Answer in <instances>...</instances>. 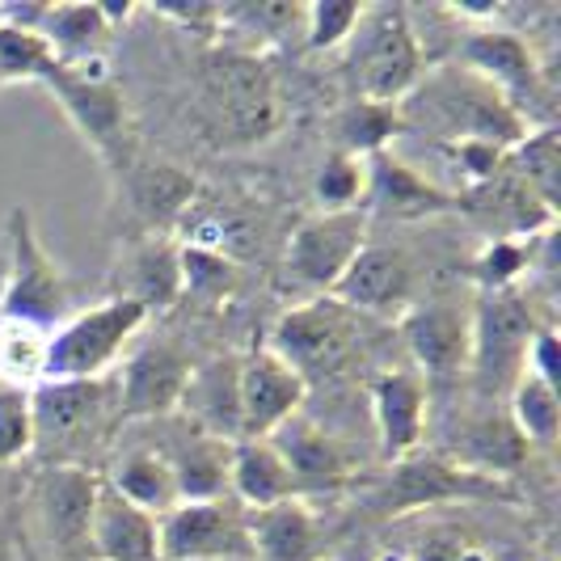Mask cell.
<instances>
[{
    "mask_svg": "<svg viewBox=\"0 0 561 561\" xmlns=\"http://www.w3.org/2000/svg\"><path fill=\"white\" fill-rule=\"evenodd\" d=\"M161 561H237L253 558L250 511L237 499L178 503L157 515Z\"/></svg>",
    "mask_w": 561,
    "mask_h": 561,
    "instance_id": "cell-11",
    "label": "cell"
},
{
    "mask_svg": "<svg viewBox=\"0 0 561 561\" xmlns=\"http://www.w3.org/2000/svg\"><path fill=\"white\" fill-rule=\"evenodd\" d=\"M191 359L173 342H148L118 367V414L123 419H165L178 410L191 380Z\"/></svg>",
    "mask_w": 561,
    "mask_h": 561,
    "instance_id": "cell-16",
    "label": "cell"
},
{
    "mask_svg": "<svg viewBox=\"0 0 561 561\" xmlns=\"http://www.w3.org/2000/svg\"><path fill=\"white\" fill-rule=\"evenodd\" d=\"M123 503L140 506L144 515H165L169 506H178V485H173V469L161 456V448H127L114 460L111 478H102Z\"/></svg>",
    "mask_w": 561,
    "mask_h": 561,
    "instance_id": "cell-29",
    "label": "cell"
},
{
    "mask_svg": "<svg viewBox=\"0 0 561 561\" xmlns=\"http://www.w3.org/2000/svg\"><path fill=\"white\" fill-rule=\"evenodd\" d=\"M364 18V4L355 0H317V4H305V34H309L312 51H337L351 30L359 26Z\"/></svg>",
    "mask_w": 561,
    "mask_h": 561,
    "instance_id": "cell-39",
    "label": "cell"
},
{
    "mask_svg": "<svg viewBox=\"0 0 561 561\" xmlns=\"http://www.w3.org/2000/svg\"><path fill=\"white\" fill-rule=\"evenodd\" d=\"M9 275L0 291V317H22L47 330V321H59L68 312V275L47 245L38 241V228L26 207L9 211Z\"/></svg>",
    "mask_w": 561,
    "mask_h": 561,
    "instance_id": "cell-9",
    "label": "cell"
},
{
    "mask_svg": "<svg viewBox=\"0 0 561 561\" xmlns=\"http://www.w3.org/2000/svg\"><path fill=\"white\" fill-rule=\"evenodd\" d=\"M503 173L524 182L545 203H553L558 198V131L540 127V131H528L515 148H506Z\"/></svg>",
    "mask_w": 561,
    "mask_h": 561,
    "instance_id": "cell-34",
    "label": "cell"
},
{
    "mask_svg": "<svg viewBox=\"0 0 561 561\" xmlns=\"http://www.w3.org/2000/svg\"><path fill=\"white\" fill-rule=\"evenodd\" d=\"M401 561H490V558H485V549H481L478 540H469V536L460 533H439L431 536L422 549H414V553H401Z\"/></svg>",
    "mask_w": 561,
    "mask_h": 561,
    "instance_id": "cell-41",
    "label": "cell"
},
{
    "mask_svg": "<svg viewBox=\"0 0 561 561\" xmlns=\"http://www.w3.org/2000/svg\"><path fill=\"white\" fill-rule=\"evenodd\" d=\"M364 186H367V169L359 157H346V152H334L321 173H317V203L321 211H346V207H359L364 203Z\"/></svg>",
    "mask_w": 561,
    "mask_h": 561,
    "instance_id": "cell-38",
    "label": "cell"
},
{
    "mask_svg": "<svg viewBox=\"0 0 561 561\" xmlns=\"http://www.w3.org/2000/svg\"><path fill=\"white\" fill-rule=\"evenodd\" d=\"M4 275H9V262L0 257V291H4Z\"/></svg>",
    "mask_w": 561,
    "mask_h": 561,
    "instance_id": "cell-43",
    "label": "cell"
},
{
    "mask_svg": "<svg viewBox=\"0 0 561 561\" xmlns=\"http://www.w3.org/2000/svg\"><path fill=\"white\" fill-rule=\"evenodd\" d=\"M405 351L414 359L422 385H451L469 371V342H473V305H460L448 296L419 300L401 321Z\"/></svg>",
    "mask_w": 561,
    "mask_h": 561,
    "instance_id": "cell-13",
    "label": "cell"
},
{
    "mask_svg": "<svg viewBox=\"0 0 561 561\" xmlns=\"http://www.w3.org/2000/svg\"><path fill=\"white\" fill-rule=\"evenodd\" d=\"M123 300H136L148 317L165 312L182 300V262H178V241L169 237H148L123 262Z\"/></svg>",
    "mask_w": 561,
    "mask_h": 561,
    "instance_id": "cell-26",
    "label": "cell"
},
{
    "mask_svg": "<svg viewBox=\"0 0 561 561\" xmlns=\"http://www.w3.org/2000/svg\"><path fill=\"white\" fill-rule=\"evenodd\" d=\"M148 325V312L136 300L114 296L98 309L77 312L47 342V380H93L106 376L114 359L131 346V337Z\"/></svg>",
    "mask_w": 561,
    "mask_h": 561,
    "instance_id": "cell-7",
    "label": "cell"
},
{
    "mask_svg": "<svg viewBox=\"0 0 561 561\" xmlns=\"http://www.w3.org/2000/svg\"><path fill=\"white\" fill-rule=\"evenodd\" d=\"M250 549L262 561H321V528L305 499L250 511Z\"/></svg>",
    "mask_w": 561,
    "mask_h": 561,
    "instance_id": "cell-25",
    "label": "cell"
},
{
    "mask_svg": "<svg viewBox=\"0 0 561 561\" xmlns=\"http://www.w3.org/2000/svg\"><path fill=\"white\" fill-rule=\"evenodd\" d=\"M173 469L178 503H211V499H232L228 494V465H232V444L198 431L191 422H173L165 444H157Z\"/></svg>",
    "mask_w": 561,
    "mask_h": 561,
    "instance_id": "cell-20",
    "label": "cell"
},
{
    "mask_svg": "<svg viewBox=\"0 0 561 561\" xmlns=\"http://www.w3.org/2000/svg\"><path fill=\"white\" fill-rule=\"evenodd\" d=\"M367 186H364V207L367 216H385V220H426L456 207V191H444L439 182H431L426 173L401 161L393 148L371 152L364 161Z\"/></svg>",
    "mask_w": 561,
    "mask_h": 561,
    "instance_id": "cell-17",
    "label": "cell"
},
{
    "mask_svg": "<svg viewBox=\"0 0 561 561\" xmlns=\"http://www.w3.org/2000/svg\"><path fill=\"white\" fill-rule=\"evenodd\" d=\"M203 102L216 118V127L228 131V140L253 144L271 140L283 123V102L275 72L262 64L257 51H232L211 47L203 56Z\"/></svg>",
    "mask_w": 561,
    "mask_h": 561,
    "instance_id": "cell-4",
    "label": "cell"
},
{
    "mask_svg": "<svg viewBox=\"0 0 561 561\" xmlns=\"http://www.w3.org/2000/svg\"><path fill=\"white\" fill-rule=\"evenodd\" d=\"M102 478L84 465H51L38 481V515L64 561L89 558V528L98 511Z\"/></svg>",
    "mask_w": 561,
    "mask_h": 561,
    "instance_id": "cell-15",
    "label": "cell"
},
{
    "mask_svg": "<svg viewBox=\"0 0 561 561\" xmlns=\"http://www.w3.org/2000/svg\"><path fill=\"white\" fill-rule=\"evenodd\" d=\"M460 64L469 72H478L481 81L494 84L511 106H519L524 98L540 102V93H545L536 56L528 51V43L519 34H511V30H473L460 43Z\"/></svg>",
    "mask_w": 561,
    "mask_h": 561,
    "instance_id": "cell-23",
    "label": "cell"
},
{
    "mask_svg": "<svg viewBox=\"0 0 561 561\" xmlns=\"http://www.w3.org/2000/svg\"><path fill=\"white\" fill-rule=\"evenodd\" d=\"M533 456L528 439L511 426L506 414H485L478 419L469 431H465V448H460V465L465 469H478V473H490V478H511L515 469H524V460Z\"/></svg>",
    "mask_w": 561,
    "mask_h": 561,
    "instance_id": "cell-30",
    "label": "cell"
},
{
    "mask_svg": "<svg viewBox=\"0 0 561 561\" xmlns=\"http://www.w3.org/2000/svg\"><path fill=\"white\" fill-rule=\"evenodd\" d=\"M228 494L245 511H262V506L291 503L296 485L275 451L271 439H237L232 444V465H228Z\"/></svg>",
    "mask_w": 561,
    "mask_h": 561,
    "instance_id": "cell-27",
    "label": "cell"
},
{
    "mask_svg": "<svg viewBox=\"0 0 561 561\" xmlns=\"http://www.w3.org/2000/svg\"><path fill=\"white\" fill-rule=\"evenodd\" d=\"M330 561H371V553L367 549H346V553H334Z\"/></svg>",
    "mask_w": 561,
    "mask_h": 561,
    "instance_id": "cell-42",
    "label": "cell"
},
{
    "mask_svg": "<svg viewBox=\"0 0 561 561\" xmlns=\"http://www.w3.org/2000/svg\"><path fill=\"white\" fill-rule=\"evenodd\" d=\"M397 131H401V111H397V106L359 102V98L337 114V123H334L337 152L359 157V161H367L371 152H385Z\"/></svg>",
    "mask_w": 561,
    "mask_h": 561,
    "instance_id": "cell-33",
    "label": "cell"
},
{
    "mask_svg": "<svg viewBox=\"0 0 561 561\" xmlns=\"http://www.w3.org/2000/svg\"><path fill=\"white\" fill-rule=\"evenodd\" d=\"M414 111H426L451 144H485V148H515L528 136V118L519 106H511L503 93L465 64H448L414 84L405 98Z\"/></svg>",
    "mask_w": 561,
    "mask_h": 561,
    "instance_id": "cell-1",
    "label": "cell"
},
{
    "mask_svg": "<svg viewBox=\"0 0 561 561\" xmlns=\"http://www.w3.org/2000/svg\"><path fill=\"white\" fill-rule=\"evenodd\" d=\"M506 419L528 439V448H553L561 435V397L533 371H519V380L506 393Z\"/></svg>",
    "mask_w": 561,
    "mask_h": 561,
    "instance_id": "cell-32",
    "label": "cell"
},
{
    "mask_svg": "<svg viewBox=\"0 0 561 561\" xmlns=\"http://www.w3.org/2000/svg\"><path fill=\"white\" fill-rule=\"evenodd\" d=\"M426 401H431V389L422 385L414 367H393V371H380L371 380V419H376L380 451L389 465L422 448Z\"/></svg>",
    "mask_w": 561,
    "mask_h": 561,
    "instance_id": "cell-21",
    "label": "cell"
},
{
    "mask_svg": "<svg viewBox=\"0 0 561 561\" xmlns=\"http://www.w3.org/2000/svg\"><path fill=\"white\" fill-rule=\"evenodd\" d=\"M330 296L355 317L401 321L419 305V266L401 245H371L367 241L359 257L346 266V275L330 287Z\"/></svg>",
    "mask_w": 561,
    "mask_h": 561,
    "instance_id": "cell-14",
    "label": "cell"
},
{
    "mask_svg": "<svg viewBox=\"0 0 561 561\" xmlns=\"http://www.w3.org/2000/svg\"><path fill=\"white\" fill-rule=\"evenodd\" d=\"M47 342L51 334L22 317H0V385L34 393L47 380Z\"/></svg>",
    "mask_w": 561,
    "mask_h": 561,
    "instance_id": "cell-31",
    "label": "cell"
},
{
    "mask_svg": "<svg viewBox=\"0 0 561 561\" xmlns=\"http://www.w3.org/2000/svg\"><path fill=\"white\" fill-rule=\"evenodd\" d=\"M515 485L503 478H490L478 469H465L460 460H451L444 451H414L405 460H393L385 481L371 490L367 511L376 519H397L410 511L448 503H515Z\"/></svg>",
    "mask_w": 561,
    "mask_h": 561,
    "instance_id": "cell-3",
    "label": "cell"
},
{
    "mask_svg": "<svg viewBox=\"0 0 561 561\" xmlns=\"http://www.w3.org/2000/svg\"><path fill=\"white\" fill-rule=\"evenodd\" d=\"M367 228H371V216L364 207L317 211L309 220H300L287 241V275L309 291L330 296V287L346 275V266L367 245Z\"/></svg>",
    "mask_w": 561,
    "mask_h": 561,
    "instance_id": "cell-12",
    "label": "cell"
},
{
    "mask_svg": "<svg viewBox=\"0 0 561 561\" xmlns=\"http://www.w3.org/2000/svg\"><path fill=\"white\" fill-rule=\"evenodd\" d=\"M89 68V64H84ZM84 68H68V64H51L43 72V81L59 98L64 114L72 118V127L84 140L93 144V152L111 165H131V144H127V102L118 93V84L102 72H84Z\"/></svg>",
    "mask_w": 561,
    "mask_h": 561,
    "instance_id": "cell-10",
    "label": "cell"
},
{
    "mask_svg": "<svg viewBox=\"0 0 561 561\" xmlns=\"http://www.w3.org/2000/svg\"><path fill=\"white\" fill-rule=\"evenodd\" d=\"M89 558L161 561V549H157V519L144 515L140 506L123 503L106 481H102V490H98V511H93V528H89Z\"/></svg>",
    "mask_w": 561,
    "mask_h": 561,
    "instance_id": "cell-24",
    "label": "cell"
},
{
    "mask_svg": "<svg viewBox=\"0 0 561 561\" xmlns=\"http://www.w3.org/2000/svg\"><path fill=\"white\" fill-rule=\"evenodd\" d=\"M178 262H182V296L216 305V300H225L228 291L237 287V262L225 257V253L178 245Z\"/></svg>",
    "mask_w": 561,
    "mask_h": 561,
    "instance_id": "cell-35",
    "label": "cell"
},
{
    "mask_svg": "<svg viewBox=\"0 0 561 561\" xmlns=\"http://www.w3.org/2000/svg\"><path fill=\"white\" fill-rule=\"evenodd\" d=\"M118 410V380H43L30 393V422H34V448L56 451V465H72Z\"/></svg>",
    "mask_w": 561,
    "mask_h": 561,
    "instance_id": "cell-6",
    "label": "cell"
},
{
    "mask_svg": "<svg viewBox=\"0 0 561 561\" xmlns=\"http://www.w3.org/2000/svg\"><path fill=\"white\" fill-rule=\"evenodd\" d=\"M178 410L191 426L237 444L241 439V355H216L207 364L191 367Z\"/></svg>",
    "mask_w": 561,
    "mask_h": 561,
    "instance_id": "cell-22",
    "label": "cell"
},
{
    "mask_svg": "<svg viewBox=\"0 0 561 561\" xmlns=\"http://www.w3.org/2000/svg\"><path fill=\"white\" fill-rule=\"evenodd\" d=\"M309 385L266 346L241 359V439H271L300 414Z\"/></svg>",
    "mask_w": 561,
    "mask_h": 561,
    "instance_id": "cell-18",
    "label": "cell"
},
{
    "mask_svg": "<svg viewBox=\"0 0 561 561\" xmlns=\"http://www.w3.org/2000/svg\"><path fill=\"white\" fill-rule=\"evenodd\" d=\"M51 64H56L51 47L34 30L0 22V84H22V81L38 84Z\"/></svg>",
    "mask_w": 561,
    "mask_h": 561,
    "instance_id": "cell-36",
    "label": "cell"
},
{
    "mask_svg": "<svg viewBox=\"0 0 561 561\" xmlns=\"http://www.w3.org/2000/svg\"><path fill=\"white\" fill-rule=\"evenodd\" d=\"M198 182L186 173V169L169 165V161H148V165H127V195H131V207L144 225L152 228H169L178 225L191 203H195Z\"/></svg>",
    "mask_w": 561,
    "mask_h": 561,
    "instance_id": "cell-28",
    "label": "cell"
},
{
    "mask_svg": "<svg viewBox=\"0 0 561 561\" xmlns=\"http://www.w3.org/2000/svg\"><path fill=\"white\" fill-rule=\"evenodd\" d=\"M533 266V250L524 241H506V237H490L481 253L473 257V279H478L481 291H503V287H515L519 275Z\"/></svg>",
    "mask_w": 561,
    "mask_h": 561,
    "instance_id": "cell-37",
    "label": "cell"
},
{
    "mask_svg": "<svg viewBox=\"0 0 561 561\" xmlns=\"http://www.w3.org/2000/svg\"><path fill=\"white\" fill-rule=\"evenodd\" d=\"M275 451L283 456L287 473H291V485H296V499H317V494H337L342 485H351L355 478V465L351 456L342 451L337 439H330L317 422H309L305 414L287 419L271 435Z\"/></svg>",
    "mask_w": 561,
    "mask_h": 561,
    "instance_id": "cell-19",
    "label": "cell"
},
{
    "mask_svg": "<svg viewBox=\"0 0 561 561\" xmlns=\"http://www.w3.org/2000/svg\"><path fill=\"white\" fill-rule=\"evenodd\" d=\"M342 51L359 102L397 106L422 81L419 34L410 26V13L397 4H364V18L342 43Z\"/></svg>",
    "mask_w": 561,
    "mask_h": 561,
    "instance_id": "cell-2",
    "label": "cell"
},
{
    "mask_svg": "<svg viewBox=\"0 0 561 561\" xmlns=\"http://www.w3.org/2000/svg\"><path fill=\"white\" fill-rule=\"evenodd\" d=\"M34 451V422H30V393L0 385V465H18Z\"/></svg>",
    "mask_w": 561,
    "mask_h": 561,
    "instance_id": "cell-40",
    "label": "cell"
},
{
    "mask_svg": "<svg viewBox=\"0 0 561 561\" xmlns=\"http://www.w3.org/2000/svg\"><path fill=\"white\" fill-rule=\"evenodd\" d=\"M536 330L540 321H536L533 300L519 287L481 291L473 305V342H469V376L478 397L494 401L511 393V385L524 371V355Z\"/></svg>",
    "mask_w": 561,
    "mask_h": 561,
    "instance_id": "cell-5",
    "label": "cell"
},
{
    "mask_svg": "<svg viewBox=\"0 0 561 561\" xmlns=\"http://www.w3.org/2000/svg\"><path fill=\"white\" fill-rule=\"evenodd\" d=\"M359 346V317L342 309L334 296H312L305 305L287 309L271 330V355H279L305 385L330 376L346 364Z\"/></svg>",
    "mask_w": 561,
    "mask_h": 561,
    "instance_id": "cell-8",
    "label": "cell"
}]
</instances>
